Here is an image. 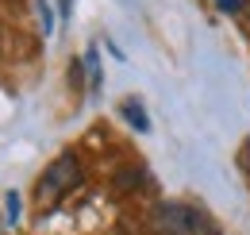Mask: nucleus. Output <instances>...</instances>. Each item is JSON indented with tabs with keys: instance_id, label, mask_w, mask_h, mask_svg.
I'll return each instance as SVG.
<instances>
[{
	"instance_id": "f257e3e1",
	"label": "nucleus",
	"mask_w": 250,
	"mask_h": 235,
	"mask_svg": "<svg viewBox=\"0 0 250 235\" xmlns=\"http://www.w3.org/2000/svg\"><path fill=\"white\" fill-rule=\"evenodd\" d=\"M150 232L154 235H219V228L204 208L185 205V201H162L150 212Z\"/></svg>"
},
{
	"instance_id": "f03ea898",
	"label": "nucleus",
	"mask_w": 250,
	"mask_h": 235,
	"mask_svg": "<svg viewBox=\"0 0 250 235\" xmlns=\"http://www.w3.org/2000/svg\"><path fill=\"white\" fill-rule=\"evenodd\" d=\"M77 185H81V162H77L73 154H62V158H54V162L46 166V174L39 177V185H35L39 208L58 205L65 193H73Z\"/></svg>"
},
{
	"instance_id": "7ed1b4c3",
	"label": "nucleus",
	"mask_w": 250,
	"mask_h": 235,
	"mask_svg": "<svg viewBox=\"0 0 250 235\" xmlns=\"http://www.w3.org/2000/svg\"><path fill=\"white\" fill-rule=\"evenodd\" d=\"M124 116L131 119V123H135L139 131H150V119H146V112H143V104H139L135 96H127V100H124Z\"/></svg>"
},
{
	"instance_id": "20e7f679",
	"label": "nucleus",
	"mask_w": 250,
	"mask_h": 235,
	"mask_svg": "<svg viewBox=\"0 0 250 235\" xmlns=\"http://www.w3.org/2000/svg\"><path fill=\"white\" fill-rule=\"evenodd\" d=\"M85 62H89V89H100V62H96V47H89V54H85Z\"/></svg>"
},
{
	"instance_id": "39448f33",
	"label": "nucleus",
	"mask_w": 250,
	"mask_h": 235,
	"mask_svg": "<svg viewBox=\"0 0 250 235\" xmlns=\"http://www.w3.org/2000/svg\"><path fill=\"white\" fill-rule=\"evenodd\" d=\"M4 216H8V224L16 228V220H20V193H8V201H4Z\"/></svg>"
},
{
	"instance_id": "423d86ee",
	"label": "nucleus",
	"mask_w": 250,
	"mask_h": 235,
	"mask_svg": "<svg viewBox=\"0 0 250 235\" xmlns=\"http://www.w3.org/2000/svg\"><path fill=\"white\" fill-rule=\"evenodd\" d=\"M39 16H42V31L50 35V27H54V16H50V4H46V0H39Z\"/></svg>"
},
{
	"instance_id": "0eeeda50",
	"label": "nucleus",
	"mask_w": 250,
	"mask_h": 235,
	"mask_svg": "<svg viewBox=\"0 0 250 235\" xmlns=\"http://www.w3.org/2000/svg\"><path fill=\"white\" fill-rule=\"evenodd\" d=\"M219 12H227V16H239V8H243V0H216Z\"/></svg>"
},
{
	"instance_id": "6e6552de",
	"label": "nucleus",
	"mask_w": 250,
	"mask_h": 235,
	"mask_svg": "<svg viewBox=\"0 0 250 235\" xmlns=\"http://www.w3.org/2000/svg\"><path fill=\"white\" fill-rule=\"evenodd\" d=\"M58 8H62V16H69V8H73V0H58Z\"/></svg>"
}]
</instances>
